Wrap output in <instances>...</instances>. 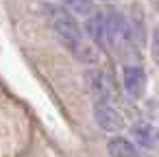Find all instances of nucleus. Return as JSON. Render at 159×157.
<instances>
[{
    "mask_svg": "<svg viewBox=\"0 0 159 157\" xmlns=\"http://www.w3.org/2000/svg\"><path fill=\"white\" fill-rule=\"evenodd\" d=\"M48 20H50V26H52L57 39L76 57L79 50L87 44L85 37H83V29L79 26L76 18H74L66 7L52 5V7H48Z\"/></svg>",
    "mask_w": 159,
    "mask_h": 157,
    "instance_id": "f257e3e1",
    "label": "nucleus"
},
{
    "mask_svg": "<svg viewBox=\"0 0 159 157\" xmlns=\"http://www.w3.org/2000/svg\"><path fill=\"white\" fill-rule=\"evenodd\" d=\"M107 33H109V46H120V48H129L133 46L135 39V31L129 18H124L120 11H109L107 13Z\"/></svg>",
    "mask_w": 159,
    "mask_h": 157,
    "instance_id": "f03ea898",
    "label": "nucleus"
},
{
    "mask_svg": "<svg viewBox=\"0 0 159 157\" xmlns=\"http://www.w3.org/2000/svg\"><path fill=\"white\" fill-rule=\"evenodd\" d=\"M85 35L89 37L92 44H96L98 48L107 50L109 46V33H107V13L102 11H94L89 18H85Z\"/></svg>",
    "mask_w": 159,
    "mask_h": 157,
    "instance_id": "7ed1b4c3",
    "label": "nucleus"
},
{
    "mask_svg": "<svg viewBox=\"0 0 159 157\" xmlns=\"http://www.w3.org/2000/svg\"><path fill=\"white\" fill-rule=\"evenodd\" d=\"M122 83H124V90L129 92V96L142 98L144 92H146V72H144V68L137 66V63L124 66V70H122Z\"/></svg>",
    "mask_w": 159,
    "mask_h": 157,
    "instance_id": "20e7f679",
    "label": "nucleus"
},
{
    "mask_svg": "<svg viewBox=\"0 0 159 157\" xmlns=\"http://www.w3.org/2000/svg\"><path fill=\"white\" fill-rule=\"evenodd\" d=\"M94 120H96V124H98L100 129L113 131V133L124 127L122 116H120L113 107H109L107 103H96V105H94Z\"/></svg>",
    "mask_w": 159,
    "mask_h": 157,
    "instance_id": "39448f33",
    "label": "nucleus"
},
{
    "mask_svg": "<svg viewBox=\"0 0 159 157\" xmlns=\"http://www.w3.org/2000/svg\"><path fill=\"white\" fill-rule=\"evenodd\" d=\"M85 85H87V90H89V94L96 103H107L111 98V90H109V83H107L102 72L87 70L85 72Z\"/></svg>",
    "mask_w": 159,
    "mask_h": 157,
    "instance_id": "423d86ee",
    "label": "nucleus"
},
{
    "mask_svg": "<svg viewBox=\"0 0 159 157\" xmlns=\"http://www.w3.org/2000/svg\"><path fill=\"white\" fill-rule=\"evenodd\" d=\"M131 133H133L135 142H137L139 146L148 148V150H152V148L159 146V131H157V127H152L150 122H137V124H133Z\"/></svg>",
    "mask_w": 159,
    "mask_h": 157,
    "instance_id": "0eeeda50",
    "label": "nucleus"
},
{
    "mask_svg": "<svg viewBox=\"0 0 159 157\" xmlns=\"http://www.w3.org/2000/svg\"><path fill=\"white\" fill-rule=\"evenodd\" d=\"M107 153L111 157H137V148L126 137H111L107 142Z\"/></svg>",
    "mask_w": 159,
    "mask_h": 157,
    "instance_id": "6e6552de",
    "label": "nucleus"
},
{
    "mask_svg": "<svg viewBox=\"0 0 159 157\" xmlns=\"http://www.w3.org/2000/svg\"><path fill=\"white\" fill-rule=\"evenodd\" d=\"M63 7L72 16H83L89 18L96 11V0H63Z\"/></svg>",
    "mask_w": 159,
    "mask_h": 157,
    "instance_id": "1a4fd4ad",
    "label": "nucleus"
}]
</instances>
